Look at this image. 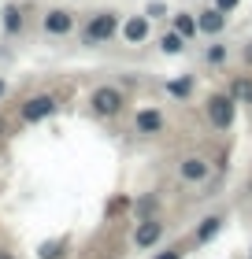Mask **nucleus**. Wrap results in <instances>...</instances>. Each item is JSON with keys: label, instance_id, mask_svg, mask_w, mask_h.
I'll use <instances>...</instances> for the list:
<instances>
[{"label": "nucleus", "instance_id": "1", "mask_svg": "<svg viewBox=\"0 0 252 259\" xmlns=\"http://www.w3.org/2000/svg\"><path fill=\"white\" fill-rule=\"evenodd\" d=\"M89 108H93V115H100V119H112V115L123 111V93L115 85H100V89H93Z\"/></svg>", "mask_w": 252, "mask_h": 259}, {"label": "nucleus", "instance_id": "2", "mask_svg": "<svg viewBox=\"0 0 252 259\" xmlns=\"http://www.w3.org/2000/svg\"><path fill=\"white\" fill-rule=\"evenodd\" d=\"M115 33H119V19L112 11H100V15H93L89 26H86V45H104V41H112Z\"/></svg>", "mask_w": 252, "mask_h": 259}, {"label": "nucleus", "instance_id": "3", "mask_svg": "<svg viewBox=\"0 0 252 259\" xmlns=\"http://www.w3.org/2000/svg\"><path fill=\"white\" fill-rule=\"evenodd\" d=\"M234 111H237V100H234V97H223V93H215V97L208 100V122H211L215 130H230Z\"/></svg>", "mask_w": 252, "mask_h": 259}, {"label": "nucleus", "instance_id": "4", "mask_svg": "<svg viewBox=\"0 0 252 259\" xmlns=\"http://www.w3.org/2000/svg\"><path fill=\"white\" fill-rule=\"evenodd\" d=\"M75 30V15L63 8H52L49 15H45V33H52V37H67V33Z\"/></svg>", "mask_w": 252, "mask_h": 259}, {"label": "nucleus", "instance_id": "5", "mask_svg": "<svg viewBox=\"0 0 252 259\" xmlns=\"http://www.w3.org/2000/svg\"><path fill=\"white\" fill-rule=\"evenodd\" d=\"M52 111H56V97H30L22 104V119L26 122H41V119H49Z\"/></svg>", "mask_w": 252, "mask_h": 259}, {"label": "nucleus", "instance_id": "6", "mask_svg": "<svg viewBox=\"0 0 252 259\" xmlns=\"http://www.w3.org/2000/svg\"><path fill=\"white\" fill-rule=\"evenodd\" d=\"M152 33V19L149 15H130L126 22H123V37L130 41V45H141Z\"/></svg>", "mask_w": 252, "mask_h": 259}, {"label": "nucleus", "instance_id": "7", "mask_svg": "<svg viewBox=\"0 0 252 259\" xmlns=\"http://www.w3.org/2000/svg\"><path fill=\"white\" fill-rule=\"evenodd\" d=\"M223 26H226V11H219V8H208L197 15V33L215 37V33H223Z\"/></svg>", "mask_w": 252, "mask_h": 259}, {"label": "nucleus", "instance_id": "8", "mask_svg": "<svg viewBox=\"0 0 252 259\" xmlns=\"http://www.w3.org/2000/svg\"><path fill=\"white\" fill-rule=\"evenodd\" d=\"M134 130H137V134H145V137L160 134V130H163V115L156 111V108H141L137 119H134Z\"/></svg>", "mask_w": 252, "mask_h": 259}, {"label": "nucleus", "instance_id": "9", "mask_svg": "<svg viewBox=\"0 0 252 259\" xmlns=\"http://www.w3.org/2000/svg\"><path fill=\"white\" fill-rule=\"evenodd\" d=\"M160 237H163V226H160L156 219H145V222L137 226V233H134V244H137V248H152Z\"/></svg>", "mask_w": 252, "mask_h": 259}, {"label": "nucleus", "instance_id": "10", "mask_svg": "<svg viewBox=\"0 0 252 259\" xmlns=\"http://www.w3.org/2000/svg\"><path fill=\"white\" fill-rule=\"evenodd\" d=\"M208 170L211 167L200 156H189V159H182V167H178V174H182L186 182H204V178H208Z\"/></svg>", "mask_w": 252, "mask_h": 259}, {"label": "nucleus", "instance_id": "11", "mask_svg": "<svg viewBox=\"0 0 252 259\" xmlns=\"http://www.w3.org/2000/svg\"><path fill=\"white\" fill-rule=\"evenodd\" d=\"M19 30H22V8L8 4V8H4V33H8V37H15Z\"/></svg>", "mask_w": 252, "mask_h": 259}, {"label": "nucleus", "instance_id": "12", "mask_svg": "<svg viewBox=\"0 0 252 259\" xmlns=\"http://www.w3.org/2000/svg\"><path fill=\"white\" fill-rule=\"evenodd\" d=\"M160 49L167 56H178V52H186V37L178 30H171V33H163V37H160Z\"/></svg>", "mask_w": 252, "mask_h": 259}, {"label": "nucleus", "instance_id": "13", "mask_svg": "<svg viewBox=\"0 0 252 259\" xmlns=\"http://www.w3.org/2000/svg\"><path fill=\"white\" fill-rule=\"evenodd\" d=\"M174 30L182 33L186 41H189V37H197V19H193V15H186V11H178V15H174Z\"/></svg>", "mask_w": 252, "mask_h": 259}, {"label": "nucleus", "instance_id": "14", "mask_svg": "<svg viewBox=\"0 0 252 259\" xmlns=\"http://www.w3.org/2000/svg\"><path fill=\"white\" fill-rule=\"evenodd\" d=\"M219 226H223V219H219V215L204 219V222H200V230H197V241H200V244H204V241H211L215 233H219Z\"/></svg>", "mask_w": 252, "mask_h": 259}, {"label": "nucleus", "instance_id": "15", "mask_svg": "<svg viewBox=\"0 0 252 259\" xmlns=\"http://www.w3.org/2000/svg\"><path fill=\"white\" fill-rule=\"evenodd\" d=\"M167 93H171V97H189V93H193V78H171L167 81Z\"/></svg>", "mask_w": 252, "mask_h": 259}, {"label": "nucleus", "instance_id": "16", "mask_svg": "<svg viewBox=\"0 0 252 259\" xmlns=\"http://www.w3.org/2000/svg\"><path fill=\"white\" fill-rule=\"evenodd\" d=\"M63 252H67V244H63V241H45L38 255H41V259H59Z\"/></svg>", "mask_w": 252, "mask_h": 259}, {"label": "nucleus", "instance_id": "17", "mask_svg": "<svg viewBox=\"0 0 252 259\" xmlns=\"http://www.w3.org/2000/svg\"><path fill=\"white\" fill-rule=\"evenodd\" d=\"M234 100H248L252 104V78H237L234 81Z\"/></svg>", "mask_w": 252, "mask_h": 259}, {"label": "nucleus", "instance_id": "18", "mask_svg": "<svg viewBox=\"0 0 252 259\" xmlns=\"http://www.w3.org/2000/svg\"><path fill=\"white\" fill-rule=\"evenodd\" d=\"M226 60V49H223V45H211V49H208V63H223Z\"/></svg>", "mask_w": 252, "mask_h": 259}, {"label": "nucleus", "instance_id": "19", "mask_svg": "<svg viewBox=\"0 0 252 259\" xmlns=\"http://www.w3.org/2000/svg\"><path fill=\"white\" fill-rule=\"evenodd\" d=\"M182 255H186L182 248H163V252H160V255H156V259H182Z\"/></svg>", "mask_w": 252, "mask_h": 259}, {"label": "nucleus", "instance_id": "20", "mask_svg": "<svg viewBox=\"0 0 252 259\" xmlns=\"http://www.w3.org/2000/svg\"><path fill=\"white\" fill-rule=\"evenodd\" d=\"M145 15H149V19H160V15H167V8H163V4H149Z\"/></svg>", "mask_w": 252, "mask_h": 259}, {"label": "nucleus", "instance_id": "21", "mask_svg": "<svg viewBox=\"0 0 252 259\" xmlns=\"http://www.w3.org/2000/svg\"><path fill=\"white\" fill-rule=\"evenodd\" d=\"M237 4H241V0H215V8H219V11H234Z\"/></svg>", "mask_w": 252, "mask_h": 259}, {"label": "nucleus", "instance_id": "22", "mask_svg": "<svg viewBox=\"0 0 252 259\" xmlns=\"http://www.w3.org/2000/svg\"><path fill=\"white\" fill-rule=\"evenodd\" d=\"M245 60H248V63H252V45H248V49H245Z\"/></svg>", "mask_w": 252, "mask_h": 259}, {"label": "nucleus", "instance_id": "23", "mask_svg": "<svg viewBox=\"0 0 252 259\" xmlns=\"http://www.w3.org/2000/svg\"><path fill=\"white\" fill-rule=\"evenodd\" d=\"M4 93H8V85H4V81H0V97H4Z\"/></svg>", "mask_w": 252, "mask_h": 259}, {"label": "nucleus", "instance_id": "24", "mask_svg": "<svg viewBox=\"0 0 252 259\" xmlns=\"http://www.w3.org/2000/svg\"><path fill=\"white\" fill-rule=\"evenodd\" d=\"M0 259H11V255H8V252H0Z\"/></svg>", "mask_w": 252, "mask_h": 259}]
</instances>
